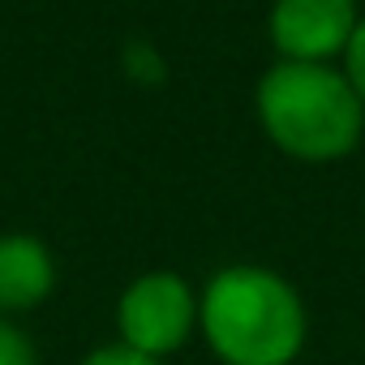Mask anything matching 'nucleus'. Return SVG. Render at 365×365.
<instances>
[{
  "mask_svg": "<svg viewBox=\"0 0 365 365\" xmlns=\"http://www.w3.org/2000/svg\"><path fill=\"white\" fill-rule=\"evenodd\" d=\"M82 365H159V361H150V356H142V352H133L129 344H108V348H99V352H91Z\"/></svg>",
  "mask_w": 365,
  "mask_h": 365,
  "instance_id": "nucleus-8",
  "label": "nucleus"
},
{
  "mask_svg": "<svg viewBox=\"0 0 365 365\" xmlns=\"http://www.w3.org/2000/svg\"><path fill=\"white\" fill-rule=\"evenodd\" d=\"M344 61H348V82H352V91H356V99L365 103V18L356 22V31H352V39H348V48H344Z\"/></svg>",
  "mask_w": 365,
  "mask_h": 365,
  "instance_id": "nucleus-7",
  "label": "nucleus"
},
{
  "mask_svg": "<svg viewBox=\"0 0 365 365\" xmlns=\"http://www.w3.org/2000/svg\"><path fill=\"white\" fill-rule=\"evenodd\" d=\"M194 322H198V297L176 271H146L116 301L120 344H129L150 361L176 352L190 339Z\"/></svg>",
  "mask_w": 365,
  "mask_h": 365,
  "instance_id": "nucleus-3",
  "label": "nucleus"
},
{
  "mask_svg": "<svg viewBox=\"0 0 365 365\" xmlns=\"http://www.w3.org/2000/svg\"><path fill=\"white\" fill-rule=\"evenodd\" d=\"M352 0H275L271 9V39L288 61L327 65L335 52L348 48L356 31Z\"/></svg>",
  "mask_w": 365,
  "mask_h": 365,
  "instance_id": "nucleus-4",
  "label": "nucleus"
},
{
  "mask_svg": "<svg viewBox=\"0 0 365 365\" xmlns=\"http://www.w3.org/2000/svg\"><path fill=\"white\" fill-rule=\"evenodd\" d=\"M56 284V262L35 237H0V309H35Z\"/></svg>",
  "mask_w": 365,
  "mask_h": 365,
  "instance_id": "nucleus-5",
  "label": "nucleus"
},
{
  "mask_svg": "<svg viewBox=\"0 0 365 365\" xmlns=\"http://www.w3.org/2000/svg\"><path fill=\"white\" fill-rule=\"evenodd\" d=\"M198 327L224 365H292L305 344V305L275 271L228 267L207 284Z\"/></svg>",
  "mask_w": 365,
  "mask_h": 365,
  "instance_id": "nucleus-1",
  "label": "nucleus"
},
{
  "mask_svg": "<svg viewBox=\"0 0 365 365\" xmlns=\"http://www.w3.org/2000/svg\"><path fill=\"white\" fill-rule=\"evenodd\" d=\"M0 365H35V348H31L26 331H18L5 318H0Z\"/></svg>",
  "mask_w": 365,
  "mask_h": 365,
  "instance_id": "nucleus-6",
  "label": "nucleus"
},
{
  "mask_svg": "<svg viewBox=\"0 0 365 365\" xmlns=\"http://www.w3.org/2000/svg\"><path fill=\"white\" fill-rule=\"evenodd\" d=\"M258 120L267 138L305 163L344 159L361 142L365 103L331 65L284 61L258 82Z\"/></svg>",
  "mask_w": 365,
  "mask_h": 365,
  "instance_id": "nucleus-2",
  "label": "nucleus"
},
{
  "mask_svg": "<svg viewBox=\"0 0 365 365\" xmlns=\"http://www.w3.org/2000/svg\"><path fill=\"white\" fill-rule=\"evenodd\" d=\"M125 69H129L133 78H146V82L163 78V65H159V56H155L150 48H142V43H133V48L125 52Z\"/></svg>",
  "mask_w": 365,
  "mask_h": 365,
  "instance_id": "nucleus-9",
  "label": "nucleus"
}]
</instances>
